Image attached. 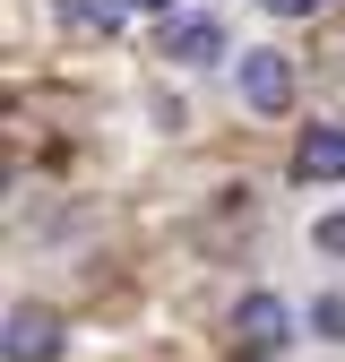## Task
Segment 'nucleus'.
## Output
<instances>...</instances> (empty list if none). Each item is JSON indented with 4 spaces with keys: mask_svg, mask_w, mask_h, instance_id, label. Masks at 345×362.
I'll return each instance as SVG.
<instances>
[{
    "mask_svg": "<svg viewBox=\"0 0 345 362\" xmlns=\"http://www.w3.org/2000/svg\"><path fill=\"white\" fill-rule=\"evenodd\" d=\"M242 95H250V112H285L293 104V61L285 52H242Z\"/></svg>",
    "mask_w": 345,
    "mask_h": 362,
    "instance_id": "f257e3e1",
    "label": "nucleus"
},
{
    "mask_svg": "<svg viewBox=\"0 0 345 362\" xmlns=\"http://www.w3.org/2000/svg\"><path fill=\"white\" fill-rule=\"evenodd\" d=\"M233 328H242V337H250L259 354H276L293 320H285V302H276V293H242V310H233Z\"/></svg>",
    "mask_w": 345,
    "mask_h": 362,
    "instance_id": "f03ea898",
    "label": "nucleus"
},
{
    "mask_svg": "<svg viewBox=\"0 0 345 362\" xmlns=\"http://www.w3.org/2000/svg\"><path fill=\"white\" fill-rule=\"evenodd\" d=\"M52 345H61L52 310H9V362H52Z\"/></svg>",
    "mask_w": 345,
    "mask_h": 362,
    "instance_id": "7ed1b4c3",
    "label": "nucleus"
},
{
    "mask_svg": "<svg viewBox=\"0 0 345 362\" xmlns=\"http://www.w3.org/2000/svg\"><path fill=\"white\" fill-rule=\"evenodd\" d=\"M225 52V26L216 18H172L164 26V61H216Z\"/></svg>",
    "mask_w": 345,
    "mask_h": 362,
    "instance_id": "20e7f679",
    "label": "nucleus"
},
{
    "mask_svg": "<svg viewBox=\"0 0 345 362\" xmlns=\"http://www.w3.org/2000/svg\"><path fill=\"white\" fill-rule=\"evenodd\" d=\"M293 173L302 181H345V129H311L293 147Z\"/></svg>",
    "mask_w": 345,
    "mask_h": 362,
    "instance_id": "39448f33",
    "label": "nucleus"
},
{
    "mask_svg": "<svg viewBox=\"0 0 345 362\" xmlns=\"http://www.w3.org/2000/svg\"><path fill=\"white\" fill-rule=\"evenodd\" d=\"M52 18H61L69 35H112V26H121V0H52Z\"/></svg>",
    "mask_w": 345,
    "mask_h": 362,
    "instance_id": "423d86ee",
    "label": "nucleus"
},
{
    "mask_svg": "<svg viewBox=\"0 0 345 362\" xmlns=\"http://www.w3.org/2000/svg\"><path fill=\"white\" fill-rule=\"evenodd\" d=\"M311 242H320V250H337V259H345V216H320V224H311Z\"/></svg>",
    "mask_w": 345,
    "mask_h": 362,
    "instance_id": "0eeeda50",
    "label": "nucleus"
},
{
    "mask_svg": "<svg viewBox=\"0 0 345 362\" xmlns=\"http://www.w3.org/2000/svg\"><path fill=\"white\" fill-rule=\"evenodd\" d=\"M320 328H328V337H345V302H320Z\"/></svg>",
    "mask_w": 345,
    "mask_h": 362,
    "instance_id": "6e6552de",
    "label": "nucleus"
},
{
    "mask_svg": "<svg viewBox=\"0 0 345 362\" xmlns=\"http://www.w3.org/2000/svg\"><path fill=\"white\" fill-rule=\"evenodd\" d=\"M268 9H276V18H311L320 0H268Z\"/></svg>",
    "mask_w": 345,
    "mask_h": 362,
    "instance_id": "1a4fd4ad",
    "label": "nucleus"
},
{
    "mask_svg": "<svg viewBox=\"0 0 345 362\" xmlns=\"http://www.w3.org/2000/svg\"><path fill=\"white\" fill-rule=\"evenodd\" d=\"M139 9H172V0H139Z\"/></svg>",
    "mask_w": 345,
    "mask_h": 362,
    "instance_id": "9d476101",
    "label": "nucleus"
}]
</instances>
